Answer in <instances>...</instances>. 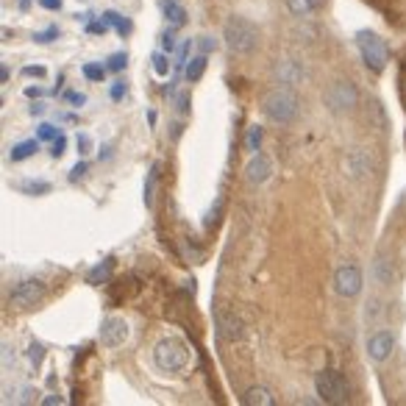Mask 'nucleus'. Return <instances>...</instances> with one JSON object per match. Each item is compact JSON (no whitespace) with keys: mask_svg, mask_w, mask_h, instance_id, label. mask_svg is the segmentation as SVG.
<instances>
[{"mask_svg":"<svg viewBox=\"0 0 406 406\" xmlns=\"http://www.w3.org/2000/svg\"><path fill=\"white\" fill-rule=\"evenodd\" d=\"M203 70H206V53H198L195 59H190V62H187L184 75H187V81H198V78L203 75Z\"/></svg>","mask_w":406,"mask_h":406,"instance_id":"nucleus-20","label":"nucleus"},{"mask_svg":"<svg viewBox=\"0 0 406 406\" xmlns=\"http://www.w3.org/2000/svg\"><path fill=\"white\" fill-rule=\"evenodd\" d=\"M326 106L331 109V111H353L356 106H359V92H356V87L351 84V81H345V78H339L334 81L331 87H329V92H326Z\"/></svg>","mask_w":406,"mask_h":406,"instance_id":"nucleus-5","label":"nucleus"},{"mask_svg":"<svg viewBox=\"0 0 406 406\" xmlns=\"http://www.w3.org/2000/svg\"><path fill=\"white\" fill-rule=\"evenodd\" d=\"M162 11H165V17H168L172 28H181L187 23V9L178 0H162Z\"/></svg>","mask_w":406,"mask_h":406,"instance_id":"nucleus-15","label":"nucleus"},{"mask_svg":"<svg viewBox=\"0 0 406 406\" xmlns=\"http://www.w3.org/2000/svg\"><path fill=\"white\" fill-rule=\"evenodd\" d=\"M65 153H67V139H65V134H59L53 139V145H50V156H53V159H62Z\"/></svg>","mask_w":406,"mask_h":406,"instance_id":"nucleus-30","label":"nucleus"},{"mask_svg":"<svg viewBox=\"0 0 406 406\" xmlns=\"http://www.w3.org/2000/svg\"><path fill=\"white\" fill-rule=\"evenodd\" d=\"M0 81H3V84H9V65H3V67H0Z\"/></svg>","mask_w":406,"mask_h":406,"instance_id":"nucleus-50","label":"nucleus"},{"mask_svg":"<svg viewBox=\"0 0 406 406\" xmlns=\"http://www.w3.org/2000/svg\"><path fill=\"white\" fill-rule=\"evenodd\" d=\"M273 175V162L265 153H253V159L245 165V178L251 184H265Z\"/></svg>","mask_w":406,"mask_h":406,"instance_id":"nucleus-12","label":"nucleus"},{"mask_svg":"<svg viewBox=\"0 0 406 406\" xmlns=\"http://www.w3.org/2000/svg\"><path fill=\"white\" fill-rule=\"evenodd\" d=\"M34 390H28V387H26V390H23V398H17V401H20V404H28V401H34Z\"/></svg>","mask_w":406,"mask_h":406,"instance_id":"nucleus-47","label":"nucleus"},{"mask_svg":"<svg viewBox=\"0 0 406 406\" xmlns=\"http://www.w3.org/2000/svg\"><path fill=\"white\" fill-rule=\"evenodd\" d=\"M75 142H78V153H81V156H84V153H89V148H92V139H89V136L78 134V139H75Z\"/></svg>","mask_w":406,"mask_h":406,"instance_id":"nucleus-39","label":"nucleus"},{"mask_svg":"<svg viewBox=\"0 0 406 406\" xmlns=\"http://www.w3.org/2000/svg\"><path fill=\"white\" fill-rule=\"evenodd\" d=\"M375 278H378V284H390V281H393V268H390V262H384V259L375 262Z\"/></svg>","mask_w":406,"mask_h":406,"instance_id":"nucleus-27","label":"nucleus"},{"mask_svg":"<svg viewBox=\"0 0 406 406\" xmlns=\"http://www.w3.org/2000/svg\"><path fill=\"white\" fill-rule=\"evenodd\" d=\"M156 175H159V165L148 170V178H145V190H142V198H145V206L150 209L153 206V190H156Z\"/></svg>","mask_w":406,"mask_h":406,"instance_id":"nucleus-21","label":"nucleus"},{"mask_svg":"<svg viewBox=\"0 0 406 406\" xmlns=\"http://www.w3.org/2000/svg\"><path fill=\"white\" fill-rule=\"evenodd\" d=\"M345 170H348V175L359 178V175H365V172H373V159L365 150H353V153H348V159H345Z\"/></svg>","mask_w":406,"mask_h":406,"instance_id":"nucleus-13","label":"nucleus"},{"mask_svg":"<svg viewBox=\"0 0 406 406\" xmlns=\"http://www.w3.org/2000/svg\"><path fill=\"white\" fill-rule=\"evenodd\" d=\"M223 39H226V48L231 53H251L259 42V31L245 20V17H229L226 26H223Z\"/></svg>","mask_w":406,"mask_h":406,"instance_id":"nucleus-2","label":"nucleus"},{"mask_svg":"<svg viewBox=\"0 0 406 406\" xmlns=\"http://www.w3.org/2000/svg\"><path fill=\"white\" fill-rule=\"evenodd\" d=\"M106 70L109 67H103L98 62H87V65L81 67V72H84L87 81H103V78H106Z\"/></svg>","mask_w":406,"mask_h":406,"instance_id":"nucleus-23","label":"nucleus"},{"mask_svg":"<svg viewBox=\"0 0 406 406\" xmlns=\"http://www.w3.org/2000/svg\"><path fill=\"white\" fill-rule=\"evenodd\" d=\"M259 148H262V128H259V126H251L248 134H245V150L259 153Z\"/></svg>","mask_w":406,"mask_h":406,"instance_id":"nucleus-22","label":"nucleus"},{"mask_svg":"<svg viewBox=\"0 0 406 406\" xmlns=\"http://www.w3.org/2000/svg\"><path fill=\"white\" fill-rule=\"evenodd\" d=\"M42 404L45 406H62L65 404V398H62V395H48V398H42Z\"/></svg>","mask_w":406,"mask_h":406,"instance_id":"nucleus-44","label":"nucleus"},{"mask_svg":"<svg viewBox=\"0 0 406 406\" xmlns=\"http://www.w3.org/2000/svg\"><path fill=\"white\" fill-rule=\"evenodd\" d=\"M126 92H128V87H126L123 81H114V84H111V89H109L111 101H123V98H126Z\"/></svg>","mask_w":406,"mask_h":406,"instance_id":"nucleus-35","label":"nucleus"},{"mask_svg":"<svg viewBox=\"0 0 406 406\" xmlns=\"http://www.w3.org/2000/svg\"><path fill=\"white\" fill-rule=\"evenodd\" d=\"M59 34H62V31H59L56 26H50V28H45V31H36V34L31 36V39H34L36 45H48V42H53V39H59Z\"/></svg>","mask_w":406,"mask_h":406,"instance_id":"nucleus-28","label":"nucleus"},{"mask_svg":"<svg viewBox=\"0 0 406 406\" xmlns=\"http://www.w3.org/2000/svg\"><path fill=\"white\" fill-rule=\"evenodd\" d=\"M162 48H165V53H172V50H175V36H172V31H165V34H162Z\"/></svg>","mask_w":406,"mask_h":406,"instance_id":"nucleus-40","label":"nucleus"},{"mask_svg":"<svg viewBox=\"0 0 406 406\" xmlns=\"http://www.w3.org/2000/svg\"><path fill=\"white\" fill-rule=\"evenodd\" d=\"M190 48H192V42L187 39L181 48H178V59H175V67H184L187 65V56H190Z\"/></svg>","mask_w":406,"mask_h":406,"instance_id":"nucleus-36","label":"nucleus"},{"mask_svg":"<svg viewBox=\"0 0 406 406\" xmlns=\"http://www.w3.org/2000/svg\"><path fill=\"white\" fill-rule=\"evenodd\" d=\"M20 192H28V195H48V192H50V184H48V181H23V184H20Z\"/></svg>","mask_w":406,"mask_h":406,"instance_id":"nucleus-24","label":"nucleus"},{"mask_svg":"<svg viewBox=\"0 0 406 406\" xmlns=\"http://www.w3.org/2000/svg\"><path fill=\"white\" fill-rule=\"evenodd\" d=\"M65 101H67L72 109H81V106L87 103V95H84V92H75V89H67V92H65Z\"/></svg>","mask_w":406,"mask_h":406,"instance_id":"nucleus-33","label":"nucleus"},{"mask_svg":"<svg viewBox=\"0 0 406 406\" xmlns=\"http://www.w3.org/2000/svg\"><path fill=\"white\" fill-rule=\"evenodd\" d=\"M23 75H36V78H42V75H45V67H23Z\"/></svg>","mask_w":406,"mask_h":406,"instance_id":"nucleus-46","label":"nucleus"},{"mask_svg":"<svg viewBox=\"0 0 406 406\" xmlns=\"http://www.w3.org/2000/svg\"><path fill=\"white\" fill-rule=\"evenodd\" d=\"M356 48L362 53V62L373 70V72H384L387 67V59H390V50L384 45L381 36H375L373 31H359L356 34Z\"/></svg>","mask_w":406,"mask_h":406,"instance_id":"nucleus-4","label":"nucleus"},{"mask_svg":"<svg viewBox=\"0 0 406 406\" xmlns=\"http://www.w3.org/2000/svg\"><path fill=\"white\" fill-rule=\"evenodd\" d=\"M187 109H190V98L181 95V98H178V111H187Z\"/></svg>","mask_w":406,"mask_h":406,"instance_id":"nucleus-49","label":"nucleus"},{"mask_svg":"<svg viewBox=\"0 0 406 406\" xmlns=\"http://www.w3.org/2000/svg\"><path fill=\"white\" fill-rule=\"evenodd\" d=\"M214 326H217L220 339H226V342H237L245 334V326H242L239 314H234V312H217L214 314Z\"/></svg>","mask_w":406,"mask_h":406,"instance_id":"nucleus-10","label":"nucleus"},{"mask_svg":"<svg viewBox=\"0 0 406 406\" xmlns=\"http://www.w3.org/2000/svg\"><path fill=\"white\" fill-rule=\"evenodd\" d=\"M39 6L48 9V11H59V9H62V0H39Z\"/></svg>","mask_w":406,"mask_h":406,"instance_id":"nucleus-42","label":"nucleus"},{"mask_svg":"<svg viewBox=\"0 0 406 406\" xmlns=\"http://www.w3.org/2000/svg\"><path fill=\"white\" fill-rule=\"evenodd\" d=\"M314 393L323 404H342L345 401V384L334 371H320L314 375Z\"/></svg>","mask_w":406,"mask_h":406,"instance_id":"nucleus-6","label":"nucleus"},{"mask_svg":"<svg viewBox=\"0 0 406 406\" xmlns=\"http://www.w3.org/2000/svg\"><path fill=\"white\" fill-rule=\"evenodd\" d=\"M9 359H14V353H11L9 345H3V365H9Z\"/></svg>","mask_w":406,"mask_h":406,"instance_id":"nucleus-48","label":"nucleus"},{"mask_svg":"<svg viewBox=\"0 0 406 406\" xmlns=\"http://www.w3.org/2000/svg\"><path fill=\"white\" fill-rule=\"evenodd\" d=\"M87 170H89V165H87V162H78L75 168L70 170V181H78V178H84V175H87Z\"/></svg>","mask_w":406,"mask_h":406,"instance_id":"nucleus-38","label":"nucleus"},{"mask_svg":"<svg viewBox=\"0 0 406 406\" xmlns=\"http://www.w3.org/2000/svg\"><path fill=\"white\" fill-rule=\"evenodd\" d=\"M323 6V0H287V9L295 14V17H306L312 11H317Z\"/></svg>","mask_w":406,"mask_h":406,"instance_id":"nucleus-19","label":"nucleus"},{"mask_svg":"<svg viewBox=\"0 0 406 406\" xmlns=\"http://www.w3.org/2000/svg\"><path fill=\"white\" fill-rule=\"evenodd\" d=\"M98 337H101V345H106V348H120L128 339V323L123 317H106L101 323Z\"/></svg>","mask_w":406,"mask_h":406,"instance_id":"nucleus-9","label":"nucleus"},{"mask_svg":"<svg viewBox=\"0 0 406 406\" xmlns=\"http://www.w3.org/2000/svg\"><path fill=\"white\" fill-rule=\"evenodd\" d=\"M42 298H45V284L39 278H26L9 292V304L14 309H28V306L39 304Z\"/></svg>","mask_w":406,"mask_h":406,"instance_id":"nucleus-7","label":"nucleus"},{"mask_svg":"<svg viewBox=\"0 0 406 406\" xmlns=\"http://www.w3.org/2000/svg\"><path fill=\"white\" fill-rule=\"evenodd\" d=\"M242 404L245 406H273L275 398L268 387H251L245 395H242Z\"/></svg>","mask_w":406,"mask_h":406,"instance_id":"nucleus-16","label":"nucleus"},{"mask_svg":"<svg viewBox=\"0 0 406 406\" xmlns=\"http://www.w3.org/2000/svg\"><path fill=\"white\" fill-rule=\"evenodd\" d=\"M214 48H217V42H214L212 36H201V53H206V56H209Z\"/></svg>","mask_w":406,"mask_h":406,"instance_id":"nucleus-41","label":"nucleus"},{"mask_svg":"<svg viewBox=\"0 0 406 406\" xmlns=\"http://www.w3.org/2000/svg\"><path fill=\"white\" fill-rule=\"evenodd\" d=\"M45 109H48V106H45V103H31V106H28V114H31V117H39V114H45Z\"/></svg>","mask_w":406,"mask_h":406,"instance_id":"nucleus-43","label":"nucleus"},{"mask_svg":"<svg viewBox=\"0 0 406 406\" xmlns=\"http://www.w3.org/2000/svg\"><path fill=\"white\" fill-rule=\"evenodd\" d=\"M178 134H181V123H175V126H172V139H178Z\"/></svg>","mask_w":406,"mask_h":406,"instance_id":"nucleus-51","label":"nucleus"},{"mask_svg":"<svg viewBox=\"0 0 406 406\" xmlns=\"http://www.w3.org/2000/svg\"><path fill=\"white\" fill-rule=\"evenodd\" d=\"M28 359H31V365H34V368L42 365V359H45V348H42L39 342H31V345H28Z\"/></svg>","mask_w":406,"mask_h":406,"instance_id":"nucleus-32","label":"nucleus"},{"mask_svg":"<svg viewBox=\"0 0 406 406\" xmlns=\"http://www.w3.org/2000/svg\"><path fill=\"white\" fill-rule=\"evenodd\" d=\"M170 53H153V72L156 75H162V78H168V72L172 70V65H170V59H168Z\"/></svg>","mask_w":406,"mask_h":406,"instance_id":"nucleus-25","label":"nucleus"},{"mask_svg":"<svg viewBox=\"0 0 406 406\" xmlns=\"http://www.w3.org/2000/svg\"><path fill=\"white\" fill-rule=\"evenodd\" d=\"M111 26L106 23V20H101V23H87V34H106Z\"/></svg>","mask_w":406,"mask_h":406,"instance_id":"nucleus-37","label":"nucleus"},{"mask_svg":"<svg viewBox=\"0 0 406 406\" xmlns=\"http://www.w3.org/2000/svg\"><path fill=\"white\" fill-rule=\"evenodd\" d=\"M26 95H28V98H42L45 89H42V87H26Z\"/></svg>","mask_w":406,"mask_h":406,"instance_id":"nucleus-45","label":"nucleus"},{"mask_svg":"<svg viewBox=\"0 0 406 406\" xmlns=\"http://www.w3.org/2000/svg\"><path fill=\"white\" fill-rule=\"evenodd\" d=\"M275 75H278V84L295 87V84H301V78H304V67L290 59V62H281V65L275 67Z\"/></svg>","mask_w":406,"mask_h":406,"instance_id":"nucleus-14","label":"nucleus"},{"mask_svg":"<svg viewBox=\"0 0 406 406\" xmlns=\"http://www.w3.org/2000/svg\"><path fill=\"white\" fill-rule=\"evenodd\" d=\"M262 111L270 117L273 123L287 126V123H292L295 114H298V95H295L292 89H273V92L265 95V101H262Z\"/></svg>","mask_w":406,"mask_h":406,"instance_id":"nucleus-3","label":"nucleus"},{"mask_svg":"<svg viewBox=\"0 0 406 406\" xmlns=\"http://www.w3.org/2000/svg\"><path fill=\"white\" fill-rule=\"evenodd\" d=\"M106 67L111 70V72H120V70L128 67V53H114L111 59H109V65Z\"/></svg>","mask_w":406,"mask_h":406,"instance_id":"nucleus-31","label":"nucleus"},{"mask_svg":"<svg viewBox=\"0 0 406 406\" xmlns=\"http://www.w3.org/2000/svg\"><path fill=\"white\" fill-rule=\"evenodd\" d=\"M103 20H106V23H109V26H111L120 36L131 34V28H134V26H131V20H126L123 14H117V11H111V9H109V11H103Z\"/></svg>","mask_w":406,"mask_h":406,"instance_id":"nucleus-18","label":"nucleus"},{"mask_svg":"<svg viewBox=\"0 0 406 406\" xmlns=\"http://www.w3.org/2000/svg\"><path fill=\"white\" fill-rule=\"evenodd\" d=\"M395 351V337L393 331H375L371 339H368V356L373 362H387Z\"/></svg>","mask_w":406,"mask_h":406,"instance_id":"nucleus-11","label":"nucleus"},{"mask_svg":"<svg viewBox=\"0 0 406 406\" xmlns=\"http://www.w3.org/2000/svg\"><path fill=\"white\" fill-rule=\"evenodd\" d=\"M109 273H111V259H106V262H103V268H101V265H98L95 270L89 273V275H87V281H89V284H98V281H106V278H109Z\"/></svg>","mask_w":406,"mask_h":406,"instance_id":"nucleus-26","label":"nucleus"},{"mask_svg":"<svg viewBox=\"0 0 406 406\" xmlns=\"http://www.w3.org/2000/svg\"><path fill=\"white\" fill-rule=\"evenodd\" d=\"M220 209H223V198H217V201H214V209H209V214H206V220H203V226H206V229H212V226H214V220H217Z\"/></svg>","mask_w":406,"mask_h":406,"instance_id":"nucleus-34","label":"nucleus"},{"mask_svg":"<svg viewBox=\"0 0 406 406\" xmlns=\"http://www.w3.org/2000/svg\"><path fill=\"white\" fill-rule=\"evenodd\" d=\"M59 134H62V131H59L53 123H42V126L36 128V136H39L42 142H53V139H56Z\"/></svg>","mask_w":406,"mask_h":406,"instance_id":"nucleus-29","label":"nucleus"},{"mask_svg":"<svg viewBox=\"0 0 406 406\" xmlns=\"http://www.w3.org/2000/svg\"><path fill=\"white\" fill-rule=\"evenodd\" d=\"M362 284H365V278H362V270L356 265H342L334 273V290L342 298H356L362 292Z\"/></svg>","mask_w":406,"mask_h":406,"instance_id":"nucleus-8","label":"nucleus"},{"mask_svg":"<svg viewBox=\"0 0 406 406\" xmlns=\"http://www.w3.org/2000/svg\"><path fill=\"white\" fill-rule=\"evenodd\" d=\"M39 136L36 139H26V142H17L14 148H11V153H9V159L17 165V162H26V159H31L36 150H39Z\"/></svg>","mask_w":406,"mask_h":406,"instance_id":"nucleus-17","label":"nucleus"},{"mask_svg":"<svg viewBox=\"0 0 406 406\" xmlns=\"http://www.w3.org/2000/svg\"><path fill=\"white\" fill-rule=\"evenodd\" d=\"M153 365L162 373H181L190 365V351L181 339L165 337L156 342L153 348Z\"/></svg>","mask_w":406,"mask_h":406,"instance_id":"nucleus-1","label":"nucleus"}]
</instances>
